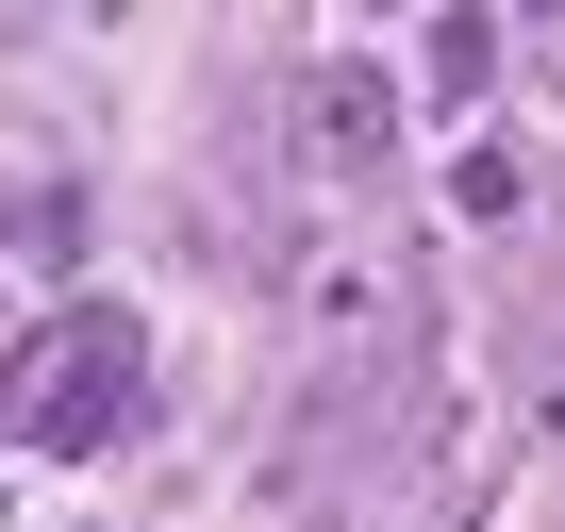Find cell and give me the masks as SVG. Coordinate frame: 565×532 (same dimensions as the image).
I'll return each instance as SVG.
<instances>
[{
	"label": "cell",
	"mask_w": 565,
	"mask_h": 532,
	"mask_svg": "<svg viewBox=\"0 0 565 532\" xmlns=\"http://www.w3.org/2000/svg\"><path fill=\"white\" fill-rule=\"evenodd\" d=\"M482 67H499V34H482V18H449V34H433V84H449V100H482Z\"/></svg>",
	"instance_id": "obj_3"
},
{
	"label": "cell",
	"mask_w": 565,
	"mask_h": 532,
	"mask_svg": "<svg viewBox=\"0 0 565 532\" xmlns=\"http://www.w3.org/2000/svg\"><path fill=\"white\" fill-rule=\"evenodd\" d=\"M18 18H51V0H0V34H18Z\"/></svg>",
	"instance_id": "obj_4"
},
{
	"label": "cell",
	"mask_w": 565,
	"mask_h": 532,
	"mask_svg": "<svg viewBox=\"0 0 565 532\" xmlns=\"http://www.w3.org/2000/svg\"><path fill=\"white\" fill-rule=\"evenodd\" d=\"M383 150H399V84L383 67H317L300 84V167L317 183H383Z\"/></svg>",
	"instance_id": "obj_2"
},
{
	"label": "cell",
	"mask_w": 565,
	"mask_h": 532,
	"mask_svg": "<svg viewBox=\"0 0 565 532\" xmlns=\"http://www.w3.org/2000/svg\"><path fill=\"white\" fill-rule=\"evenodd\" d=\"M134 416V317H67L34 366H18V433L34 449H100Z\"/></svg>",
	"instance_id": "obj_1"
}]
</instances>
